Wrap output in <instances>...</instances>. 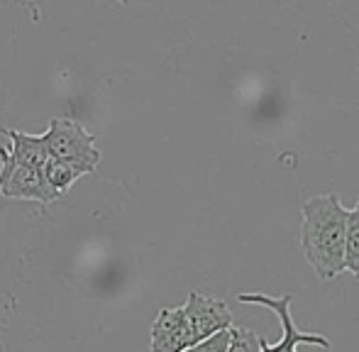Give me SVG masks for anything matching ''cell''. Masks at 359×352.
Returning <instances> with one entry per match:
<instances>
[{
  "label": "cell",
  "instance_id": "1",
  "mask_svg": "<svg viewBox=\"0 0 359 352\" xmlns=\"http://www.w3.org/2000/svg\"><path fill=\"white\" fill-rule=\"evenodd\" d=\"M347 208L337 194L313 196L301 205V252L318 279L332 281L345 271Z\"/></svg>",
  "mask_w": 359,
  "mask_h": 352
},
{
  "label": "cell",
  "instance_id": "2",
  "mask_svg": "<svg viewBox=\"0 0 359 352\" xmlns=\"http://www.w3.org/2000/svg\"><path fill=\"white\" fill-rule=\"evenodd\" d=\"M0 196L13 201H37L42 208L62 198L44 179L42 169L13 159L8 147H0Z\"/></svg>",
  "mask_w": 359,
  "mask_h": 352
},
{
  "label": "cell",
  "instance_id": "3",
  "mask_svg": "<svg viewBox=\"0 0 359 352\" xmlns=\"http://www.w3.org/2000/svg\"><path fill=\"white\" fill-rule=\"evenodd\" d=\"M42 140L47 144L49 157L86 162L90 167H98L100 164V149L95 144L93 133H88L74 118H52Z\"/></svg>",
  "mask_w": 359,
  "mask_h": 352
},
{
  "label": "cell",
  "instance_id": "4",
  "mask_svg": "<svg viewBox=\"0 0 359 352\" xmlns=\"http://www.w3.org/2000/svg\"><path fill=\"white\" fill-rule=\"evenodd\" d=\"M237 301L240 304H255V306H264V309L274 311L279 316L281 323V335L279 343H266L262 340V352H293L298 345H318V348H330V340L320 333H306V330H298L296 323L291 318V304L293 296H266V294H237Z\"/></svg>",
  "mask_w": 359,
  "mask_h": 352
},
{
  "label": "cell",
  "instance_id": "5",
  "mask_svg": "<svg viewBox=\"0 0 359 352\" xmlns=\"http://www.w3.org/2000/svg\"><path fill=\"white\" fill-rule=\"evenodd\" d=\"M184 316H186V325H189L191 348L196 343H201L203 338H208L210 333H215V330L232 325V313L225 301L198 294V291H191L189 294V299L184 304Z\"/></svg>",
  "mask_w": 359,
  "mask_h": 352
},
{
  "label": "cell",
  "instance_id": "6",
  "mask_svg": "<svg viewBox=\"0 0 359 352\" xmlns=\"http://www.w3.org/2000/svg\"><path fill=\"white\" fill-rule=\"evenodd\" d=\"M154 352H186L191 348L189 325H186L184 306L179 309H161L151 325V343Z\"/></svg>",
  "mask_w": 359,
  "mask_h": 352
},
{
  "label": "cell",
  "instance_id": "7",
  "mask_svg": "<svg viewBox=\"0 0 359 352\" xmlns=\"http://www.w3.org/2000/svg\"><path fill=\"white\" fill-rule=\"evenodd\" d=\"M3 135L10 140V149L8 152L13 154V159L22 164H29V167L42 169L44 162L49 159L47 144H44L42 135H27V133H18L13 128H5Z\"/></svg>",
  "mask_w": 359,
  "mask_h": 352
},
{
  "label": "cell",
  "instance_id": "8",
  "mask_svg": "<svg viewBox=\"0 0 359 352\" xmlns=\"http://www.w3.org/2000/svg\"><path fill=\"white\" fill-rule=\"evenodd\" d=\"M95 169L98 167H90V164H86V162H72V159L49 157L47 162H44L42 172H44V179L49 181V186H52L59 196H64L81 176L95 174Z\"/></svg>",
  "mask_w": 359,
  "mask_h": 352
},
{
  "label": "cell",
  "instance_id": "9",
  "mask_svg": "<svg viewBox=\"0 0 359 352\" xmlns=\"http://www.w3.org/2000/svg\"><path fill=\"white\" fill-rule=\"evenodd\" d=\"M345 269L359 281V201L355 203V208H347Z\"/></svg>",
  "mask_w": 359,
  "mask_h": 352
},
{
  "label": "cell",
  "instance_id": "10",
  "mask_svg": "<svg viewBox=\"0 0 359 352\" xmlns=\"http://www.w3.org/2000/svg\"><path fill=\"white\" fill-rule=\"evenodd\" d=\"M230 350L227 352H262V338L257 333L247 328H237V325H230Z\"/></svg>",
  "mask_w": 359,
  "mask_h": 352
},
{
  "label": "cell",
  "instance_id": "11",
  "mask_svg": "<svg viewBox=\"0 0 359 352\" xmlns=\"http://www.w3.org/2000/svg\"><path fill=\"white\" fill-rule=\"evenodd\" d=\"M230 338H232V333H230V325H227V328L215 330V333H210L208 338H203L201 343H196L191 350H196V352H227L230 350Z\"/></svg>",
  "mask_w": 359,
  "mask_h": 352
},
{
  "label": "cell",
  "instance_id": "12",
  "mask_svg": "<svg viewBox=\"0 0 359 352\" xmlns=\"http://www.w3.org/2000/svg\"><path fill=\"white\" fill-rule=\"evenodd\" d=\"M118 3H123V5H125V3H128V0H118Z\"/></svg>",
  "mask_w": 359,
  "mask_h": 352
}]
</instances>
